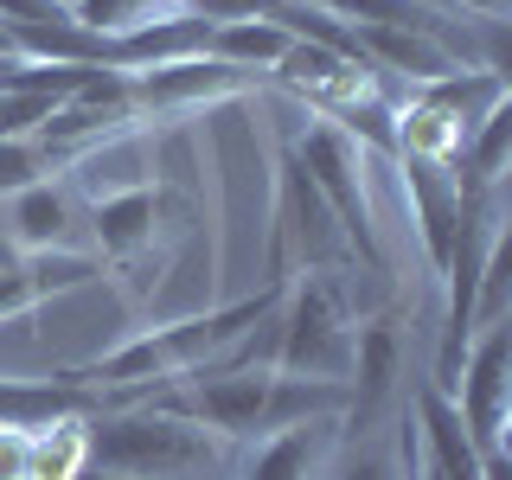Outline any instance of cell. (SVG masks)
<instances>
[{
    "mask_svg": "<svg viewBox=\"0 0 512 480\" xmlns=\"http://www.w3.org/2000/svg\"><path fill=\"white\" fill-rule=\"evenodd\" d=\"M410 96H416V103H429V109H442L461 135H474V122L487 116V109L506 103V77H493V71H455V77H436V84H416Z\"/></svg>",
    "mask_w": 512,
    "mask_h": 480,
    "instance_id": "obj_15",
    "label": "cell"
},
{
    "mask_svg": "<svg viewBox=\"0 0 512 480\" xmlns=\"http://www.w3.org/2000/svg\"><path fill=\"white\" fill-rule=\"evenodd\" d=\"M90 448H84V416L32 429V455H26V480H84Z\"/></svg>",
    "mask_w": 512,
    "mask_h": 480,
    "instance_id": "obj_17",
    "label": "cell"
},
{
    "mask_svg": "<svg viewBox=\"0 0 512 480\" xmlns=\"http://www.w3.org/2000/svg\"><path fill=\"white\" fill-rule=\"evenodd\" d=\"M397 378H404V320L397 314H372L359 320V333H352V410H346V429H372L378 410L391 404Z\"/></svg>",
    "mask_w": 512,
    "mask_h": 480,
    "instance_id": "obj_10",
    "label": "cell"
},
{
    "mask_svg": "<svg viewBox=\"0 0 512 480\" xmlns=\"http://www.w3.org/2000/svg\"><path fill=\"white\" fill-rule=\"evenodd\" d=\"M269 77H276L288 90V103H301L308 116H340V109H352V103H365V96L384 90V77L372 64H359L346 52H327V45H308V39L288 45V58Z\"/></svg>",
    "mask_w": 512,
    "mask_h": 480,
    "instance_id": "obj_7",
    "label": "cell"
},
{
    "mask_svg": "<svg viewBox=\"0 0 512 480\" xmlns=\"http://www.w3.org/2000/svg\"><path fill=\"white\" fill-rule=\"evenodd\" d=\"M58 103H64V96H52V90H13V84H0V141H32L45 122H52Z\"/></svg>",
    "mask_w": 512,
    "mask_h": 480,
    "instance_id": "obj_20",
    "label": "cell"
},
{
    "mask_svg": "<svg viewBox=\"0 0 512 480\" xmlns=\"http://www.w3.org/2000/svg\"><path fill=\"white\" fill-rule=\"evenodd\" d=\"M0 58H13V39H7V26H0Z\"/></svg>",
    "mask_w": 512,
    "mask_h": 480,
    "instance_id": "obj_28",
    "label": "cell"
},
{
    "mask_svg": "<svg viewBox=\"0 0 512 480\" xmlns=\"http://www.w3.org/2000/svg\"><path fill=\"white\" fill-rule=\"evenodd\" d=\"M416 474H423V461H416ZM423 480H436V474H423Z\"/></svg>",
    "mask_w": 512,
    "mask_h": 480,
    "instance_id": "obj_31",
    "label": "cell"
},
{
    "mask_svg": "<svg viewBox=\"0 0 512 480\" xmlns=\"http://www.w3.org/2000/svg\"><path fill=\"white\" fill-rule=\"evenodd\" d=\"M32 455V429H0V480H26Z\"/></svg>",
    "mask_w": 512,
    "mask_h": 480,
    "instance_id": "obj_26",
    "label": "cell"
},
{
    "mask_svg": "<svg viewBox=\"0 0 512 480\" xmlns=\"http://www.w3.org/2000/svg\"><path fill=\"white\" fill-rule=\"evenodd\" d=\"M448 404H455L468 442L480 448V461L506 455V423H512V327H506V320H493V327L474 333Z\"/></svg>",
    "mask_w": 512,
    "mask_h": 480,
    "instance_id": "obj_5",
    "label": "cell"
},
{
    "mask_svg": "<svg viewBox=\"0 0 512 480\" xmlns=\"http://www.w3.org/2000/svg\"><path fill=\"white\" fill-rule=\"evenodd\" d=\"M71 20L90 26L96 39H122V32L148 26L160 13H154V0H71Z\"/></svg>",
    "mask_w": 512,
    "mask_h": 480,
    "instance_id": "obj_21",
    "label": "cell"
},
{
    "mask_svg": "<svg viewBox=\"0 0 512 480\" xmlns=\"http://www.w3.org/2000/svg\"><path fill=\"white\" fill-rule=\"evenodd\" d=\"M77 231H84V199H77L64 180H39L26 192H13L7 199V250H84L77 244Z\"/></svg>",
    "mask_w": 512,
    "mask_h": 480,
    "instance_id": "obj_11",
    "label": "cell"
},
{
    "mask_svg": "<svg viewBox=\"0 0 512 480\" xmlns=\"http://www.w3.org/2000/svg\"><path fill=\"white\" fill-rule=\"evenodd\" d=\"M256 90H263V77L218 64V58H173V64H154V71H128V96H135L141 116H192V109L205 116V109L256 96Z\"/></svg>",
    "mask_w": 512,
    "mask_h": 480,
    "instance_id": "obj_6",
    "label": "cell"
},
{
    "mask_svg": "<svg viewBox=\"0 0 512 480\" xmlns=\"http://www.w3.org/2000/svg\"><path fill=\"white\" fill-rule=\"evenodd\" d=\"M288 148L301 154V167L314 173L320 199L333 205V218H340V231H346V244H352V263H365L372 276H391L384 231H378V205H372V186H365L372 154H365L340 122H327V116H308V128H301Z\"/></svg>",
    "mask_w": 512,
    "mask_h": 480,
    "instance_id": "obj_4",
    "label": "cell"
},
{
    "mask_svg": "<svg viewBox=\"0 0 512 480\" xmlns=\"http://www.w3.org/2000/svg\"><path fill=\"white\" fill-rule=\"evenodd\" d=\"M64 186L84 205H103V199L154 186V128L141 122V128H122V135H109V141H90L84 154L64 160Z\"/></svg>",
    "mask_w": 512,
    "mask_h": 480,
    "instance_id": "obj_9",
    "label": "cell"
},
{
    "mask_svg": "<svg viewBox=\"0 0 512 480\" xmlns=\"http://www.w3.org/2000/svg\"><path fill=\"white\" fill-rule=\"evenodd\" d=\"M288 32L269 20H224V26H212V45H205V58H218V64H237V71H250V77H269L276 64L288 58Z\"/></svg>",
    "mask_w": 512,
    "mask_h": 480,
    "instance_id": "obj_14",
    "label": "cell"
},
{
    "mask_svg": "<svg viewBox=\"0 0 512 480\" xmlns=\"http://www.w3.org/2000/svg\"><path fill=\"white\" fill-rule=\"evenodd\" d=\"M52 173H58V160L45 154L39 141H0V199H13V192L52 180Z\"/></svg>",
    "mask_w": 512,
    "mask_h": 480,
    "instance_id": "obj_22",
    "label": "cell"
},
{
    "mask_svg": "<svg viewBox=\"0 0 512 480\" xmlns=\"http://www.w3.org/2000/svg\"><path fill=\"white\" fill-rule=\"evenodd\" d=\"M84 480H109V474H84Z\"/></svg>",
    "mask_w": 512,
    "mask_h": 480,
    "instance_id": "obj_32",
    "label": "cell"
},
{
    "mask_svg": "<svg viewBox=\"0 0 512 480\" xmlns=\"http://www.w3.org/2000/svg\"><path fill=\"white\" fill-rule=\"evenodd\" d=\"M84 448H90L84 474H109V480H231L237 474V448L224 436L154 404L84 416Z\"/></svg>",
    "mask_w": 512,
    "mask_h": 480,
    "instance_id": "obj_2",
    "label": "cell"
},
{
    "mask_svg": "<svg viewBox=\"0 0 512 480\" xmlns=\"http://www.w3.org/2000/svg\"><path fill=\"white\" fill-rule=\"evenodd\" d=\"M20 269H26V282H32V295H39V301L77 295V288H90V282L109 276L96 250H32V256H20Z\"/></svg>",
    "mask_w": 512,
    "mask_h": 480,
    "instance_id": "obj_18",
    "label": "cell"
},
{
    "mask_svg": "<svg viewBox=\"0 0 512 480\" xmlns=\"http://www.w3.org/2000/svg\"><path fill=\"white\" fill-rule=\"evenodd\" d=\"M282 0H192V20L205 26H224V20H263V13H276Z\"/></svg>",
    "mask_w": 512,
    "mask_h": 480,
    "instance_id": "obj_25",
    "label": "cell"
},
{
    "mask_svg": "<svg viewBox=\"0 0 512 480\" xmlns=\"http://www.w3.org/2000/svg\"><path fill=\"white\" fill-rule=\"evenodd\" d=\"M506 160H512V96L500 109H487V116L474 122V135L461 141V154H455V180L461 186H500L506 180Z\"/></svg>",
    "mask_w": 512,
    "mask_h": 480,
    "instance_id": "obj_16",
    "label": "cell"
},
{
    "mask_svg": "<svg viewBox=\"0 0 512 480\" xmlns=\"http://www.w3.org/2000/svg\"><path fill=\"white\" fill-rule=\"evenodd\" d=\"M397 167H404L410 224H416V244H423V263H429V276H442L455 224H461V180H455V167H436V160H397Z\"/></svg>",
    "mask_w": 512,
    "mask_h": 480,
    "instance_id": "obj_12",
    "label": "cell"
},
{
    "mask_svg": "<svg viewBox=\"0 0 512 480\" xmlns=\"http://www.w3.org/2000/svg\"><path fill=\"white\" fill-rule=\"evenodd\" d=\"M103 397L64 378H0V429H45L64 416H96Z\"/></svg>",
    "mask_w": 512,
    "mask_h": 480,
    "instance_id": "obj_13",
    "label": "cell"
},
{
    "mask_svg": "<svg viewBox=\"0 0 512 480\" xmlns=\"http://www.w3.org/2000/svg\"><path fill=\"white\" fill-rule=\"evenodd\" d=\"M448 13H461V20H468V13L474 20H506L512 0H448Z\"/></svg>",
    "mask_w": 512,
    "mask_h": 480,
    "instance_id": "obj_27",
    "label": "cell"
},
{
    "mask_svg": "<svg viewBox=\"0 0 512 480\" xmlns=\"http://www.w3.org/2000/svg\"><path fill=\"white\" fill-rule=\"evenodd\" d=\"M32 308H39V295H32L20 256H13V263H0V327H7V320H26Z\"/></svg>",
    "mask_w": 512,
    "mask_h": 480,
    "instance_id": "obj_24",
    "label": "cell"
},
{
    "mask_svg": "<svg viewBox=\"0 0 512 480\" xmlns=\"http://www.w3.org/2000/svg\"><path fill=\"white\" fill-rule=\"evenodd\" d=\"M346 442V416L327 410V416H301V423L276 429V436L250 442V455L237 461V480H320L327 461L340 455Z\"/></svg>",
    "mask_w": 512,
    "mask_h": 480,
    "instance_id": "obj_8",
    "label": "cell"
},
{
    "mask_svg": "<svg viewBox=\"0 0 512 480\" xmlns=\"http://www.w3.org/2000/svg\"><path fill=\"white\" fill-rule=\"evenodd\" d=\"M141 404L173 410L186 423L224 436L231 448H244V442H263L276 429L301 423V416H327V410L346 416L352 391L346 384H327V378H288L276 365H231V372H186V378L148 391Z\"/></svg>",
    "mask_w": 512,
    "mask_h": 480,
    "instance_id": "obj_1",
    "label": "cell"
},
{
    "mask_svg": "<svg viewBox=\"0 0 512 480\" xmlns=\"http://www.w3.org/2000/svg\"><path fill=\"white\" fill-rule=\"evenodd\" d=\"M352 244L320 199L314 173L301 167L295 148L276 160V199H269V231H263V282H295V276H346Z\"/></svg>",
    "mask_w": 512,
    "mask_h": 480,
    "instance_id": "obj_3",
    "label": "cell"
},
{
    "mask_svg": "<svg viewBox=\"0 0 512 480\" xmlns=\"http://www.w3.org/2000/svg\"><path fill=\"white\" fill-rule=\"evenodd\" d=\"M0 263H13V250H7V237H0Z\"/></svg>",
    "mask_w": 512,
    "mask_h": 480,
    "instance_id": "obj_29",
    "label": "cell"
},
{
    "mask_svg": "<svg viewBox=\"0 0 512 480\" xmlns=\"http://www.w3.org/2000/svg\"><path fill=\"white\" fill-rule=\"evenodd\" d=\"M423 7H436V13H448V0H423Z\"/></svg>",
    "mask_w": 512,
    "mask_h": 480,
    "instance_id": "obj_30",
    "label": "cell"
},
{
    "mask_svg": "<svg viewBox=\"0 0 512 480\" xmlns=\"http://www.w3.org/2000/svg\"><path fill=\"white\" fill-rule=\"evenodd\" d=\"M340 480H416V416L397 423L391 448H359L340 468Z\"/></svg>",
    "mask_w": 512,
    "mask_h": 480,
    "instance_id": "obj_19",
    "label": "cell"
},
{
    "mask_svg": "<svg viewBox=\"0 0 512 480\" xmlns=\"http://www.w3.org/2000/svg\"><path fill=\"white\" fill-rule=\"evenodd\" d=\"M71 20V0H0V26L20 32V26H64Z\"/></svg>",
    "mask_w": 512,
    "mask_h": 480,
    "instance_id": "obj_23",
    "label": "cell"
}]
</instances>
